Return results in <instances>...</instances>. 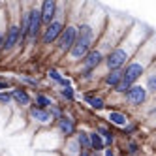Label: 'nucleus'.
<instances>
[{"mask_svg":"<svg viewBox=\"0 0 156 156\" xmlns=\"http://www.w3.org/2000/svg\"><path fill=\"white\" fill-rule=\"evenodd\" d=\"M57 124H58L60 133H62V136H66V137L73 136V133L77 132L75 120H73V119H70V117H62V119H58V120H57Z\"/></svg>","mask_w":156,"mask_h":156,"instance_id":"1a4fd4ad","label":"nucleus"},{"mask_svg":"<svg viewBox=\"0 0 156 156\" xmlns=\"http://www.w3.org/2000/svg\"><path fill=\"white\" fill-rule=\"evenodd\" d=\"M145 90H147V92H156V75L154 73H151L149 75V79H147V88H145Z\"/></svg>","mask_w":156,"mask_h":156,"instance_id":"aec40b11","label":"nucleus"},{"mask_svg":"<svg viewBox=\"0 0 156 156\" xmlns=\"http://www.w3.org/2000/svg\"><path fill=\"white\" fill-rule=\"evenodd\" d=\"M47 75H49V79H53L55 83H60V81H62V75H60L57 70H49V73H47Z\"/></svg>","mask_w":156,"mask_h":156,"instance_id":"4be33fe9","label":"nucleus"},{"mask_svg":"<svg viewBox=\"0 0 156 156\" xmlns=\"http://www.w3.org/2000/svg\"><path fill=\"white\" fill-rule=\"evenodd\" d=\"M30 117L34 119L36 122H40V124H49L51 122V117L47 113V109H40V107H30Z\"/></svg>","mask_w":156,"mask_h":156,"instance_id":"9b49d317","label":"nucleus"},{"mask_svg":"<svg viewBox=\"0 0 156 156\" xmlns=\"http://www.w3.org/2000/svg\"><path fill=\"white\" fill-rule=\"evenodd\" d=\"M47 113H49V117H51V120H58V119H62L64 117V113H62V109L57 105V104H53L49 109H47Z\"/></svg>","mask_w":156,"mask_h":156,"instance_id":"6ab92c4d","label":"nucleus"},{"mask_svg":"<svg viewBox=\"0 0 156 156\" xmlns=\"http://www.w3.org/2000/svg\"><path fill=\"white\" fill-rule=\"evenodd\" d=\"M8 88V81H0V92H6Z\"/></svg>","mask_w":156,"mask_h":156,"instance_id":"a878e982","label":"nucleus"},{"mask_svg":"<svg viewBox=\"0 0 156 156\" xmlns=\"http://www.w3.org/2000/svg\"><path fill=\"white\" fill-rule=\"evenodd\" d=\"M75 38H77V27L75 25H68L66 28H62L60 32V36L57 40V47L58 51L64 55V53H70L72 45L75 43Z\"/></svg>","mask_w":156,"mask_h":156,"instance_id":"7ed1b4c3","label":"nucleus"},{"mask_svg":"<svg viewBox=\"0 0 156 156\" xmlns=\"http://www.w3.org/2000/svg\"><path fill=\"white\" fill-rule=\"evenodd\" d=\"M60 94H62V98H66V100H73V88L72 87H66V88H62L60 90Z\"/></svg>","mask_w":156,"mask_h":156,"instance_id":"412c9836","label":"nucleus"},{"mask_svg":"<svg viewBox=\"0 0 156 156\" xmlns=\"http://www.w3.org/2000/svg\"><path fill=\"white\" fill-rule=\"evenodd\" d=\"M102 62H104V53H100L98 49H94V51H88V55H87L85 60H83V66H85L87 72H92Z\"/></svg>","mask_w":156,"mask_h":156,"instance_id":"6e6552de","label":"nucleus"},{"mask_svg":"<svg viewBox=\"0 0 156 156\" xmlns=\"http://www.w3.org/2000/svg\"><path fill=\"white\" fill-rule=\"evenodd\" d=\"M120 79H122V70H109L105 73V77H104V83L107 87H113L115 88L120 83Z\"/></svg>","mask_w":156,"mask_h":156,"instance_id":"f8f14e48","label":"nucleus"},{"mask_svg":"<svg viewBox=\"0 0 156 156\" xmlns=\"http://www.w3.org/2000/svg\"><path fill=\"white\" fill-rule=\"evenodd\" d=\"M55 15H57V2L55 0H45L40 8V17H41V25H49L55 21Z\"/></svg>","mask_w":156,"mask_h":156,"instance_id":"0eeeda50","label":"nucleus"},{"mask_svg":"<svg viewBox=\"0 0 156 156\" xmlns=\"http://www.w3.org/2000/svg\"><path fill=\"white\" fill-rule=\"evenodd\" d=\"M147 62H151V60H143V58H136L133 62H130L124 70H122V83H124L128 88L132 87V85H137V81H139V77L145 73V68H147Z\"/></svg>","mask_w":156,"mask_h":156,"instance_id":"f03ea898","label":"nucleus"},{"mask_svg":"<svg viewBox=\"0 0 156 156\" xmlns=\"http://www.w3.org/2000/svg\"><path fill=\"white\" fill-rule=\"evenodd\" d=\"M77 156H90V151H79Z\"/></svg>","mask_w":156,"mask_h":156,"instance_id":"bb28decb","label":"nucleus"},{"mask_svg":"<svg viewBox=\"0 0 156 156\" xmlns=\"http://www.w3.org/2000/svg\"><path fill=\"white\" fill-rule=\"evenodd\" d=\"M124 96H126V102L130 105L137 107V105H141L145 100H147V90H145V87H141V85H132L124 92Z\"/></svg>","mask_w":156,"mask_h":156,"instance_id":"39448f33","label":"nucleus"},{"mask_svg":"<svg viewBox=\"0 0 156 156\" xmlns=\"http://www.w3.org/2000/svg\"><path fill=\"white\" fill-rule=\"evenodd\" d=\"M94 38H96V30L85 23L81 25L79 28H77V38H75V43L72 45L70 49V55H72V58L75 60H79V58H85L88 51H92V43H94Z\"/></svg>","mask_w":156,"mask_h":156,"instance_id":"f257e3e1","label":"nucleus"},{"mask_svg":"<svg viewBox=\"0 0 156 156\" xmlns=\"http://www.w3.org/2000/svg\"><path fill=\"white\" fill-rule=\"evenodd\" d=\"M88 139H90V151H94V152H100V151H104V149H105V145H104L102 137H100L96 132L88 133Z\"/></svg>","mask_w":156,"mask_h":156,"instance_id":"dca6fc26","label":"nucleus"},{"mask_svg":"<svg viewBox=\"0 0 156 156\" xmlns=\"http://www.w3.org/2000/svg\"><path fill=\"white\" fill-rule=\"evenodd\" d=\"M75 143H77V147H79L81 151H90V139H88V133L87 132H77V136H75Z\"/></svg>","mask_w":156,"mask_h":156,"instance_id":"4468645a","label":"nucleus"},{"mask_svg":"<svg viewBox=\"0 0 156 156\" xmlns=\"http://www.w3.org/2000/svg\"><path fill=\"white\" fill-rule=\"evenodd\" d=\"M34 104H36V107H40V109H49V107L53 105L51 98H47L45 94H36V96H34Z\"/></svg>","mask_w":156,"mask_h":156,"instance_id":"f3484780","label":"nucleus"},{"mask_svg":"<svg viewBox=\"0 0 156 156\" xmlns=\"http://www.w3.org/2000/svg\"><path fill=\"white\" fill-rule=\"evenodd\" d=\"M12 98L15 100V102L19 104V105H30V102H32V98H30V94L27 92V88H23V87H17V88H13L12 92Z\"/></svg>","mask_w":156,"mask_h":156,"instance_id":"9d476101","label":"nucleus"},{"mask_svg":"<svg viewBox=\"0 0 156 156\" xmlns=\"http://www.w3.org/2000/svg\"><path fill=\"white\" fill-rule=\"evenodd\" d=\"M128 149H130V154H133V156H136L137 154V151H139V147H137V143H128Z\"/></svg>","mask_w":156,"mask_h":156,"instance_id":"393cba45","label":"nucleus"},{"mask_svg":"<svg viewBox=\"0 0 156 156\" xmlns=\"http://www.w3.org/2000/svg\"><path fill=\"white\" fill-rule=\"evenodd\" d=\"M41 28V17H40V8L36 6H32L30 8V21H28V32H27V36L30 40H36L40 36V30Z\"/></svg>","mask_w":156,"mask_h":156,"instance_id":"423d86ee","label":"nucleus"},{"mask_svg":"<svg viewBox=\"0 0 156 156\" xmlns=\"http://www.w3.org/2000/svg\"><path fill=\"white\" fill-rule=\"evenodd\" d=\"M19 79H21V81H25V83H28V85H32V87H38V85H40L38 79H32V77H27V75H21Z\"/></svg>","mask_w":156,"mask_h":156,"instance_id":"5701e85b","label":"nucleus"},{"mask_svg":"<svg viewBox=\"0 0 156 156\" xmlns=\"http://www.w3.org/2000/svg\"><path fill=\"white\" fill-rule=\"evenodd\" d=\"M12 100V94L9 92H0V104H8Z\"/></svg>","mask_w":156,"mask_h":156,"instance_id":"b1692460","label":"nucleus"},{"mask_svg":"<svg viewBox=\"0 0 156 156\" xmlns=\"http://www.w3.org/2000/svg\"><path fill=\"white\" fill-rule=\"evenodd\" d=\"M62 28H64V23L55 19L53 23H49L45 27V30L41 32V43L43 45H51L53 41H57L58 36H60V32H62Z\"/></svg>","mask_w":156,"mask_h":156,"instance_id":"20e7f679","label":"nucleus"},{"mask_svg":"<svg viewBox=\"0 0 156 156\" xmlns=\"http://www.w3.org/2000/svg\"><path fill=\"white\" fill-rule=\"evenodd\" d=\"M104 156H115V152H113V151H111V149H107V151L104 152Z\"/></svg>","mask_w":156,"mask_h":156,"instance_id":"cd10ccee","label":"nucleus"},{"mask_svg":"<svg viewBox=\"0 0 156 156\" xmlns=\"http://www.w3.org/2000/svg\"><path fill=\"white\" fill-rule=\"evenodd\" d=\"M96 133L102 137V141H104L105 147H111V145H113L115 137H113V132H111L109 128H105V126H98V128H96Z\"/></svg>","mask_w":156,"mask_h":156,"instance_id":"ddd939ff","label":"nucleus"},{"mask_svg":"<svg viewBox=\"0 0 156 156\" xmlns=\"http://www.w3.org/2000/svg\"><path fill=\"white\" fill-rule=\"evenodd\" d=\"M85 102L90 105L92 109H104V100L100 98V96H87Z\"/></svg>","mask_w":156,"mask_h":156,"instance_id":"a211bd4d","label":"nucleus"},{"mask_svg":"<svg viewBox=\"0 0 156 156\" xmlns=\"http://www.w3.org/2000/svg\"><path fill=\"white\" fill-rule=\"evenodd\" d=\"M109 122L111 124H117V126H126L128 124V117L120 111H111L109 113Z\"/></svg>","mask_w":156,"mask_h":156,"instance_id":"2eb2a0df","label":"nucleus"}]
</instances>
